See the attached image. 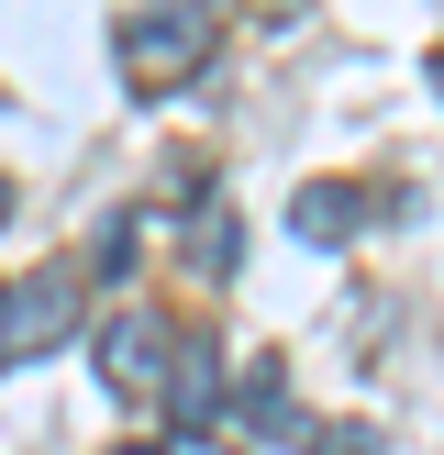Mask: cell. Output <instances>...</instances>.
<instances>
[{
	"instance_id": "cell-3",
	"label": "cell",
	"mask_w": 444,
	"mask_h": 455,
	"mask_svg": "<svg viewBox=\"0 0 444 455\" xmlns=\"http://www.w3.org/2000/svg\"><path fill=\"white\" fill-rule=\"evenodd\" d=\"M67 323H78V267H44V278H22L12 300H0V367L44 355V345H56Z\"/></svg>"
},
{
	"instance_id": "cell-7",
	"label": "cell",
	"mask_w": 444,
	"mask_h": 455,
	"mask_svg": "<svg viewBox=\"0 0 444 455\" xmlns=\"http://www.w3.org/2000/svg\"><path fill=\"white\" fill-rule=\"evenodd\" d=\"M244 411H256V422H278V411H289V378H278V355H244Z\"/></svg>"
},
{
	"instance_id": "cell-2",
	"label": "cell",
	"mask_w": 444,
	"mask_h": 455,
	"mask_svg": "<svg viewBox=\"0 0 444 455\" xmlns=\"http://www.w3.org/2000/svg\"><path fill=\"white\" fill-rule=\"evenodd\" d=\"M167 367H178V323L155 300H133V311H111L100 323V378L123 400H167Z\"/></svg>"
},
{
	"instance_id": "cell-6",
	"label": "cell",
	"mask_w": 444,
	"mask_h": 455,
	"mask_svg": "<svg viewBox=\"0 0 444 455\" xmlns=\"http://www.w3.org/2000/svg\"><path fill=\"white\" fill-rule=\"evenodd\" d=\"M189 267H200V278H234V267H244L234 200H200V189H189Z\"/></svg>"
},
{
	"instance_id": "cell-5",
	"label": "cell",
	"mask_w": 444,
	"mask_h": 455,
	"mask_svg": "<svg viewBox=\"0 0 444 455\" xmlns=\"http://www.w3.org/2000/svg\"><path fill=\"white\" fill-rule=\"evenodd\" d=\"M355 222H367V189H355V178H311V189L289 200V234L300 244H355Z\"/></svg>"
},
{
	"instance_id": "cell-1",
	"label": "cell",
	"mask_w": 444,
	"mask_h": 455,
	"mask_svg": "<svg viewBox=\"0 0 444 455\" xmlns=\"http://www.w3.org/2000/svg\"><path fill=\"white\" fill-rule=\"evenodd\" d=\"M111 44H123V78L133 89H178V78H200V56L222 44V12H211V0H133Z\"/></svg>"
},
{
	"instance_id": "cell-11",
	"label": "cell",
	"mask_w": 444,
	"mask_h": 455,
	"mask_svg": "<svg viewBox=\"0 0 444 455\" xmlns=\"http://www.w3.org/2000/svg\"><path fill=\"white\" fill-rule=\"evenodd\" d=\"M0 222H12V178H0Z\"/></svg>"
},
{
	"instance_id": "cell-8",
	"label": "cell",
	"mask_w": 444,
	"mask_h": 455,
	"mask_svg": "<svg viewBox=\"0 0 444 455\" xmlns=\"http://www.w3.org/2000/svg\"><path fill=\"white\" fill-rule=\"evenodd\" d=\"M300 455H377L367 422H300Z\"/></svg>"
},
{
	"instance_id": "cell-12",
	"label": "cell",
	"mask_w": 444,
	"mask_h": 455,
	"mask_svg": "<svg viewBox=\"0 0 444 455\" xmlns=\"http://www.w3.org/2000/svg\"><path fill=\"white\" fill-rule=\"evenodd\" d=\"M433 89H444V56H433Z\"/></svg>"
},
{
	"instance_id": "cell-9",
	"label": "cell",
	"mask_w": 444,
	"mask_h": 455,
	"mask_svg": "<svg viewBox=\"0 0 444 455\" xmlns=\"http://www.w3.org/2000/svg\"><path fill=\"white\" fill-rule=\"evenodd\" d=\"M133 244H145V234H133V212H111L100 244H89V256H100V278H133Z\"/></svg>"
},
{
	"instance_id": "cell-4",
	"label": "cell",
	"mask_w": 444,
	"mask_h": 455,
	"mask_svg": "<svg viewBox=\"0 0 444 455\" xmlns=\"http://www.w3.org/2000/svg\"><path fill=\"white\" fill-rule=\"evenodd\" d=\"M167 411H178V434H211V411H222V345H211V333H178Z\"/></svg>"
},
{
	"instance_id": "cell-10",
	"label": "cell",
	"mask_w": 444,
	"mask_h": 455,
	"mask_svg": "<svg viewBox=\"0 0 444 455\" xmlns=\"http://www.w3.org/2000/svg\"><path fill=\"white\" fill-rule=\"evenodd\" d=\"M123 455H234V434H167V444H123Z\"/></svg>"
}]
</instances>
